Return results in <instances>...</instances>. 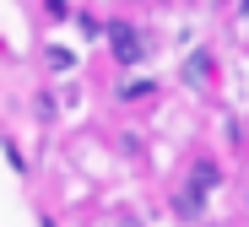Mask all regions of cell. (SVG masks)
I'll use <instances>...</instances> for the list:
<instances>
[{
  "label": "cell",
  "instance_id": "52a82bcc",
  "mask_svg": "<svg viewBox=\"0 0 249 227\" xmlns=\"http://www.w3.org/2000/svg\"><path fill=\"white\" fill-rule=\"evenodd\" d=\"M119 227H141V222H130V216H124V222H119Z\"/></svg>",
  "mask_w": 249,
  "mask_h": 227
},
{
  "label": "cell",
  "instance_id": "5b68a950",
  "mask_svg": "<svg viewBox=\"0 0 249 227\" xmlns=\"http://www.w3.org/2000/svg\"><path fill=\"white\" fill-rule=\"evenodd\" d=\"M44 65H49V70H76V54H71V49H49Z\"/></svg>",
  "mask_w": 249,
  "mask_h": 227
},
{
  "label": "cell",
  "instance_id": "8992f818",
  "mask_svg": "<svg viewBox=\"0 0 249 227\" xmlns=\"http://www.w3.org/2000/svg\"><path fill=\"white\" fill-rule=\"evenodd\" d=\"M6 162H11V173H27V162H22V152H17V141H6Z\"/></svg>",
  "mask_w": 249,
  "mask_h": 227
},
{
  "label": "cell",
  "instance_id": "3957f363",
  "mask_svg": "<svg viewBox=\"0 0 249 227\" xmlns=\"http://www.w3.org/2000/svg\"><path fill=\"white\" fill-rule=\"evenodd\" d=\"M206 76H212V60H206V54H190V60H184V81H206Z\"/></svg>",
  "mask_w": 249,
  "mask_h": 227
},
{
  "label": "cell",
  "instance_id": "6da1fadb",
  "mask_svg": "<svg viewBox=\"0 0 249 227\" xmlns=\"http://www.w3.org/2000/svg\"><path fill=\"white\" fill-rule=\"evenodd\" d=\"M103 33H108V43H114V60H119V65H141V60H146V38H141L130 22H108Z\"/></svg>",
  "mask_w": 249,
  "mask_h": 227
},
{
  "label": "cell",
  "instance_id": "277c9868",
  "mask_svg": "<svg viewBox=\"0 0 249 227\" xmlns=\"http://www.w3.org/2000/svg\"><path fill=\"white\" fill-rule=\"evenodd\" d=\"M146 92H152V81H141V76L119 81V98H124V103H136V98H146Z\"/></svg>",
  "mask_w": 249,
  "mask_h": 227
},
{
  "label": "cell",
  "instance_id": "7a4b0ae2",
  "mask_svg": "<svg viewBox=\"0 0 249 227\" xmlns=\"http://www.w3.org/2000/svg\"><path fill=\"white\" fill-rule=\"evenodd\" d=\"M217 178H222V173H217V162H195V168H190V190H200V195H206V190H217Z\"/></svg>",
  "mask_w": 249,
  "mask_h": 227
}]
</instances>
